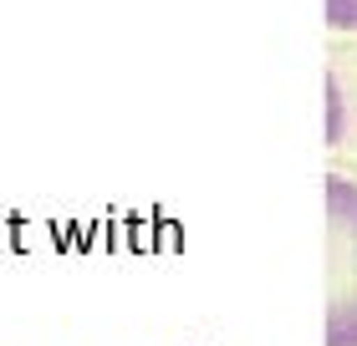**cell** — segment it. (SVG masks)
I'll return each mask as SVG.
<instances>
[{
	"mask_svg": "<svg viewBox=\"0 0 357 346\" xmlns=\"http://www.w3.org/2000/svg\"><path fill=\"white\" fill-rule=\"evenodd\" d=\"M327 346H357V184L327 178Z\"/></svg>",
	"mask_w": 357,
	"mask_h": 346,
	"instance_id": "6da1fadb",
	"label": "cell"
},
{
	"mask_svg": "<svg viewBox=\"0 0 357 346\" xmlns=\"http://www.w3.org/2000/svg\"><path fill=\"white\" fill-rule=\"evenodd\" d=\"M327 26L332 31H357V0H327Z\"/></svg>",
	"mask_w": 357,
	"mask_h": 346,
	"instance_id": "7a4b0ae2",
	"label": "cell"
}]
</instances>
